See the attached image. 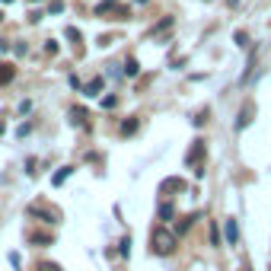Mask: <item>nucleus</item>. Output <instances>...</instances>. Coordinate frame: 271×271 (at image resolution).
Listing matches in <instances>:
<instances>
[{"label": "nucleus", "instance_id": "1", "mask_svg": "<svg viewBox=\"0 0 271 271\" xmlns=\"http://www.w3.org/2000/svg\"><path fill=\"white\" fill-rule=\"evenodd\" d=\"M150 249L157 255H172L175 252V233H169L166 227H157L150 233Z\"/></svg>", "mask_w": 271, "mask_h": 271}, {"label": "nucleus", "instance_id": "2", "mask_svg": "<svg viewBox=\"0 0 271 271\" xmlns=\"http://www.w3.org/2000/svg\"><path fill=\"white\" fill-rule=\"evenodd\" d=\"M105 13H118L122 19L128 16V13H125V7L118 4V0H102V4L96 7V16H105Z\"/></svg>", "mask_w": 271, "mask_h": 271}, {"label": "nucleus", "instance_id": "3", "mask_svg": "<svg viewBox=\"0 0 271 271\" xmlns=\"http://www.w3.org/2000/svg\"><path fill=\"white\" fill-rule=\"evenodd\" d=\"M201 157H204V140H192V150H188L185 163H188V166H198V163H201Z\"/></svg>", "mask_w": 271, "mask_h": 271}, {"label": "nucleus", "instance_id": "4", "mask_svg": "<svg viewBox=\"0 0 271 271\" xmlns=\"http://www.w3.org/2000/svg\"><path fill=\"white\" fill-rule=\"evenodd\" d=\"M223 233H227V243H230V246L239 243V227H236V220H233V217L223 223Z\"/></svg>", "mask_w": 271, "mask_h": 271}, {"label": "nucleus", "instance_id": "5", "mask_svg": "<svg viewBox=\"0 0 271 271\" xmlns=\"http://www.w3.org/2000/svg\"><path fill=\"white\" fill-rule=\"evenodd\" d=\"M252 112H255V105H252V102H246V105H243V112H239V118H236V128H246V125H249V122H252Z\"/></svg>", "mask_w": 271, "mask_h": 271}, {"label": "nucleus", "instance_id": "6", "mask_svg": "<svg viewBox=\"0 0 271 271\" xmlns=\"http://www.w3.org/2000/svg\"><path fill=\"white\" fill-rule=\"evenodd\" d=\"M13 74H16V70H13V64H0V86H4V83H10V80H13Z\"/></svg>", "mask_w": 271, "mask_h": 271}, {"label": "nucleus", "instance_id": "7", "mask_svg": "<svg viewBox=\"0 0 271 271\" xmlns=\"http://www.w3.org/2000/svg\"><path fill=\"white\" fill-rule=\"evenodd\" d=\"M175 188L182 192V188H185V182H182V179H166V182L160 185V192H175Z\"/></svg>", "mask_w": 271, "mask_h": 271}, {"label": "nucleus", "instance_id": "8", "mask_svg": "<svg viewBox=\"0 0 271 271\" xmlns=\"http://www.w3.org/2000/svg\"><path fill=\"white\" fill-rule=\"evenodd\" d=\"M70 172H74V169H70V166H64V169H57V172L51 175V185H64V179H67Z\"/></svg>", "mask_w": 271, "mask_h": 271}, {"label": "nucleus", "instance_id": "9", "mask_svg": "<svg viewBox=\"0 0 271 271\" xmlns=\"http://www.w3.org/2000/svg\"><path fill=\"white\" fill-rule=\"evenodd\" d=\"M137 131V118H128V122H122V134H134Z\"/></svg>", "mask_w": 271, "mask_h": 271}, {"label": "nucleus", "instance_id": "10", "mask_svg": "<svg viewBox=\"0 0 271 271\" xmlns=\"http://www.w3.org/2000/svg\"><path fill=\"white\" fill-rule=\"evenodd\" d=\"M99 89H102V77H96V80H93V83L86 86V96H96Z\"/></svg>", "mask_w": 271, "mask_h": 271}, {"label": "nucleus", "instance_id": "11", "mask_svg": "<svg viewBox=\"0 0 271 271\" xmlns=\"http://www.w3.org/2000/svg\"><path fill=\"white\" fill-rule=\"evenodd\" d=\"M137 70H140V67H137V61H134V57H131V61L125 64V74H128V77H137Z\"/></svg>", "mask_w": 271, "mask_h": 271}, {"label": "nucleus", "instance_id": "12", "mask_svg": "<svg viewBox=\"0 0 271 271\" xmlns=\"http://www.w3.org/2000/svg\"><path fill=\"white\" fill-rule=\"evenodd\" d=\"M160 220H172V204H160Z\"/></svg>", "mask_w": 271, "mask_h": 271}, {"label": "nucleus", "instance_id": "13", "mask_svg": "<svg viewBox=\"0 0 271 271\" xmlns=\"http://www.w3.org/2000/svg\"><path fill=\"white\" fill-rule=\"evenodd\" d=\"M195 220H198V214H188V217H185V220L179 223V233H185V230H188V227H192V223H195Z\"/></svg>", "mask_w": 271, "mask_h": 271}, {"label": "nucleus", "instance_id": "14", "mask_svg": "<svg viewBox=\"0 0 271 271\" xmlns=\"http://www.w3.org/2000/svg\"><path fill=\"white\" fill-rule=\"evenodd\" d=\"M70 115H74V125H83V122H86V112H83V109H74Z\"/></svg>", "mask_w": 271, "mask_h": 271}, {"label": "nucleus", "instance_id": "15", "mask_svg": "<svg viewBox=\"0 0 271 271\" xmlns=\"http://www.w3.org/2000/svg\"><path fill=\"white\" fill-rule=\"evenodd\" d=\"M39 271H61V268H57L54 262H42V265H39Z\"/></svg>", "mask_w": 271, "mask_h": 271}, {"label": "nucleus", "instance_id": "16", "mask_svg": "<svg viewBox=\"0 0 271 271\" xmlns=\"http://www.w3.org/2000/svg\"><path fill=\"white\" fill-rule=\"evenodd\" d=\"M4 4H13V0H4Z\"/></svg>", "mask_w": 271, "mask_h": 271}, {"label": "nucleus", "instance_id": "17", "mask_svg": "<svg viewBox=\"0 0 271 271\" xmlns=\"http://www.w3.org/2000/svg\"><path fill=\"white\" fill-rule=\"evenodd\" d=\"M0 22H4V13H0Z\"/></svg>", "mask_w": 271, "mask_h": 271}, {"label": "nucleus", "instance_id": "18", "mask_svg": "<svg viewBox=\"0 0 271 271\" xmlns=\"http://www.w3.org/2000/svg\"><path fill=\"white\" fill-rule=\"evenodd\" d=\"M239 271H249V268H239Z\"/></svg>", "mask_w": 271, "mask_h": 271}]
</instances>
